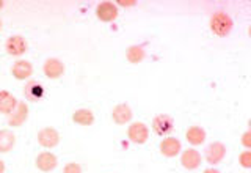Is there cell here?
Returning a JSON list of instances; mask_svg holds the SVG:
<instances>
[{"label": "cell", "instance_id": "obj_15", "mask_svg": "<svg viewBox=\"0 0 251 173\" xmlns=\"http://www.w3.org/2000/svg\"><path fill=\"white\" fill-rule=\"evenodd\" d=\"M11 74L13 77H16L18 81H25L31 74H33V66L31 63L27 60H18L11 68Z\"/></svg>", "mask_w": 251, "mask_h": 173}, {"label": "cell", "instance_id": "obj_1", "mask_svg": "<svg viewBox=\"0 0 251 173\" xmlns=\"http://www.w3.org/2000/svg\"><path fill=\"white\" fill-rule=\"evenodd\" d=\"M209 27L212 30V33L220 36V38H225L227 35H231L232 27H234V22L231 19V16L225 13V11H217L212 14V18L209 21Z\"/></svg>", "mask_w": 251, "mask_h": 173}, {"label": "cell", "instance_id": "obj_11", "mask_svg": "<svg viewBox=\"0 0 251 173\" xmlns=\"http://www.w3.org/2000/svg\"><path fill=\"white\" fill-rule=\"evenodd\" d=\"M35 164H36L38 170L47 173V172H52L55 167H57V165H58V159H57V156H55L53 153H50V151H43V153L38 154Z\"/></svg>", "mask_w": 251, "mask_h": 173}, {"label": "cell", "instance_id": "obj_20", "mask_svg": "<svg viewBox=\"0 0 251 173\" xmlns=\"http://www.w3.org/2000/svg\"><path fill=\"white\" fill-rule=\"evenodd\" d=\"M73 121L80 126H91L94 123V114L90 109H78L73 114Z\"/></svg>", "mask_w": 251, "mask_h": 173}, {"label": "cell", "instance_id": "obj_12", "mask_svg": "<svg viewBox=\"0 0 251 173\" xmlns=\"http://www.w3.org/2000/svg\"><path fill=\"white\" fill-rule=\"evenodd\" d=\"M43 71L46 77L49 79H58L65 74V65L58 60V58H49L44 61V66H43Z\"/></svg>", "mask_w": 251, "mask_h": 173}, {"label": "cell", "instance_id": "obj_13", "mask_svg": "<svg viewBox=\"0 0 251 173\" xmlns=\"http://www.w3.org/2000/svg\"><path fill=\"white\" fill-rule=\"evenodd\" d=\"M132 116H133V114H132L130 106H129V104H124V102H123V104L115 106L113 110H112V118H113V121H115L116 124L130 123Z\"/></svg>", "mask_w": 251, "mask_h": 173}, {"label": "cell", "instance_id": "obj_26", "mask_svg": "<svg viewBox=\"0 0 251 173\" xmlns=\"http://www.w3.org/2000/svg\"><path fill=\"white\" fill-rule=\"evenodd\" d=\"M5 172V164H3V161H0V173H3Z\"/></svg>", "mask_w": 251, "mask_h": 173}, {"label": "cell", "instance_id": "obj_25", "mask_svg": "<svg viewBox=\"0 0 251 173\" xmlns=\"http://www.w3.org/2000/svg\"><path fill=\"white\" fill-rule=\"evenodd\" d=\"M202 173H220V170H217V169H214V167H209V169H206Z\"/></svg>", "mask_w": 251, "mask_h": 173}, {"label": "cell", "instance_id": "obj_23", "mask_svg": "<svg viewBox=\"0 0 251 173\" xmlns=\"http://www.w3.org/2000/svg\"><path fill=\"white\" fill-rule=\"evenodd\" d=\"M240 144H242L243 146H245L247 149H250V148H251V131H250V129H248L245 134H243V136H242Z\"/></svg>", "mask_w": 251, "mask_h": 173}, {"label": "cell", "instance_id": "obj_9", "mask_svg": "<svg viewBox=\"0 0 251 173\" xmlns=\"http://www.w3.org/2000/svg\"><path fill=\"white\" fill-rule=\"evenodd\" d=\"M202 159H201V154L196 151L193 148H188L185 151H182L180 154V164L185 170H196L200 169Z\"/></svg>", "mask_w": 251, "mask_h": 173}, {"label": "cell", "instance_id": "obj_21", "mask_svg": "<svg viewBox=\"0 0 251 173\" xmlns=\"http://www.w3.org/2000/svg\"><path fill=\"white\" fill-rule=\"evenodd\" d=\"M239 164L243 169H251V151L250 149H245L239 154Z\"/></svg>", "mask_w": 251, "mask_h": 173}, {"label": "cell", "instance_id": "obj_5", "mask_svg": "<svg viewBox=\"0 0 251 173\" xmlns=\"http://www.w3.org/2000/svg\"><path fill=\"white\" fill-rule=\"evenodd\" d=\"M28 44L25 41V38L21 35H13L5 41V51L8 55H13V57H21L27 52Z\"/></svg>", "mask_w": 251, "mask_h": 173}, {"label": "cell", "instance_id": "obj_8", "mask_svg": "<svg viewBox=\"0 0 251 173\" xmlns=\"http://www.w3.org/2000/svg\"><path fill=\"white\" fill-rule=\"evenodd\" d=\"M96 16L100 22H113L118 18V6L113 2H100L96 6Z\"/></svg>", "mask_w": 251, "mask_h": 173}, {"label": "cell", "instance_id": "obj_4", "mask_svg": "<svg viewBox=\"0 0 251 173\" xmlns=\"http://www.w3.org/2000/svg\"><path fill=\"white\" fill-rule=\"evenodd\" d=\"M127 137L132 144L135 145H143L148 142L149 139V128L141 121H137V123H132L127 129Z\"/></svg>", "mask_w": 251, "mask_h": 173}, {"label": "cell", "instance_id": "obj_19", "mask_svg": "<svg viewBox=\"0 0 251 173\" xmlns=\"http://www.w3.org/2000/svg\"><path fill=\"white\" fill-rule=\"evenodd\" d=\"M16 144V136L10 129H0V153L11 151Z\"/></svg>", "mask_w": 251, "mask_h": 173}, {"label": "cell", "instance_id": "obj_22", "mask_svg": "<svg viewBox=\"0 0 251 173\" xmlns=\"http://www.w3.org/2000/svg\"><path fill=\"white\" fill-rule=\"evenodd\" d=\"M63 173H82V167L75 162H69L65 165V169H63Z\"/></svg>", "mask_w": 251, "mask_h": 173}, {"label": "cell", "instance_id": "obj_27", "mask_svg": "<svg viewBox=\"0 0 251 173\" xmlns=\"http://www.w3.org/2000/svg\"><path fill=\"white\" fill-rule=\"evenodd\" d=\"M2 8H3V2H2V0H0V10H2Z\"/></svg>", "mask_w": 251, "mask_h": 173}, {"label": "cell", "instance_id": "obj_10", "mask_svg": "<svg viewBox=\"0 0 251 173\" xmlns=\"http://www.w3.org/2000/svg\"><path fill=\"white\" fill-rule=\"evenodd\" d=\"M28 118V107L25 102H18V106L13 110V112L8 115V124L13 126V128H19L25 120Z\"/></svg>", "mask_w": 251, "mask_h": 173}, {"label": "cell", "instance_id": "obj_7", "mask_svg": "<svg viewBox=\"0 0 251 173\" xmlns=\"http://www.w3.org/2000/svg\"><path fill=\"white\" fill-rule=\"evenodd\" d=\"M159 148H160V154L165 157H176L180 151H182L180 140L176 137H163Z\"/></svg>", "mask_w": 251, "mask_h": 173}, {"label": "cell", "instance_id": "obj_24", "mask_svg": "<svg viewBox=\"0 0 251 173\" xmlns=\"http://www.w3.org/2000/svg\"><path fill=\"white\" fill-rule=\"evenodd\" d=\"M116 6H133V5H137V2L135 0H118V2L115 3Z\"/></svg>", "mask_w": 251, "mask_h": 173}, {"label": "cell", "instance_id": "obj_18", "mask_svg": "<svg viewBox=\"0 0 251 173\" xmlns=\"http://www.w3.org/2000/svg\"><path fill=\"white\" fill-rule=\"evenodd\" d=\"M126 58L132 65H138L146 58V51L143 49V46H129L127 51H126Z\"/></svg>", "mask_w": 251, "mask_h": 173}, {"label": "cell", "instance_id": "obj_2", "mask_svg": "<svg viewBox=\"0 0 251 173\" xmlns=\"http://www.w3.org/2000/svg\"><path fill=\"white\" fill-rule=\"evenodd\" d=\"M151 128H152V132L159 137L170 136V134L175 131V120H173V116L165 115V114L155 115L152 118Z\"/></svg>", "mask_w": 251, "mask_h": 173}, {"label": "cell", "instance_id": "obj_6", "mask_svg": "<svg viewBox=\"0 0 251 173\" xmlns=\"http://www.w3.org/2000/svg\"><path fill=\"white\" fill-rule=\"evenodd\" d=\"M38 144L44 148H55L60 144V134L53 128H43L38 132Z\"/></svg>", "mask_w": 251, "mask_h": 173}, {"label": "cell", "instance_id": "obj_16", "mask_svg": "<svg viewBox=\"0 0 251 173\" xmlns=\"http://www.w3.org/2000/svg\"><path fill=\"white\" fill-rule=\"evenodd\" d=\"M206 131H204L201 126H190L187 131H185V139L190 145L193 146H200L206 142Z\"/></svg>", "mask_w": 251, "mask_h": 173}, {"label": "cell", "instance_id": "obj_28", "mask_svg": "<svg viewBox=\"0 0 251 173\" xmlns=\"http://www.w3.org/2000/svg\"><path fill=\"white\" fill-rule=\"evenodd\" d=\"M0 29H2V21H0Z\"/></svg>", "mask_w": 251, "mask_h": 173}, {"label": "cell", "instance_id": "obj_17", "mask_svg": "<svg viewBox=\"0 0 251 173\" xmlns=\"http://www.w3.org/2000/svg\"><path fill=\"white\" fill-rule=\"evenodd\" d=\"M18 106V99H16L10 91L0 90V114L10 115Z\"/></svg>", "mask_w": 251, "mask_h": 173}, {"label": "cell", "instance_id": "obj_3", "mask_svg": "<svg viewBox=\"0 0 251 173\" xmlns=\"http://www.w3.org/2000/svg\"><path fill=\"white\" fill-rule=\"evenodd\" d=\"M225 156H226V145L222 144V142H212L204 149V159H206V162L210 167L218 165L225 159Z\"/></svg>", "mask_w": 251, "mask_h": 173}, {"label": "cell", "instance_id": "obj_14", "mask_svg": "<svg viewBox=\"0 0 251 173\" xmlns=\"http://www.w3.org/2000/svg\"><path fill=\"white\" fill-rule=\"evenodd\" d=\"M24 94L25 98L31 102H38L41 101L44 96V86L39 84L38 81H28L24 86Z\"/></svg>", "mask_w": 251, "mask_h": 173}]
</instances>
